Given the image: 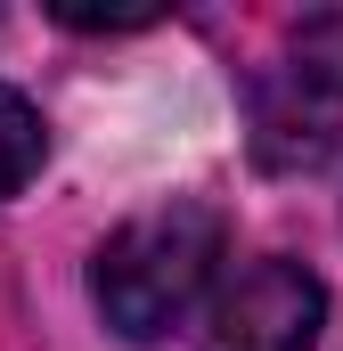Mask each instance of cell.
<instances>
[{
  "label": "cell",
  "mask_w": 343,
  "mask_h": 351,
  "mask_svg": "<svg viewBox=\"0 0 343 351\" xmlns=\"http://www.w3.org/2000/svg\"><path fill=\"white\" fill-rule=\"evenodd\" d=\"M343 147V16H311L286 66L254 90V156L270 172H311Z\"/></svg>",
  "instance_id": "7a4b0ae2"
},
{
  "label": "cell",
  "mask_w": 343,
  "mask_h": 351,
  "mask_svg": "<svg viewBox=\"0 0 343 351\" xmlns=\"http://www.w3.org/2000/svg\"><path fill=\"white\" fill-rule=\"evenodd\" d=\"M41 156H49L41 106H33L25 90H8V82H0V196H16L25 180L41 172Z\"/></svg>",
  "instance_id": "277c9868"
},
{
  "label": "cell",
  "mask_w": 343,
  "mask_h": 351,
  "mask_svg": "<svg viewBox=\"0 0 343 351\" xmlns=\"http://www.w3.org/2000/svg\"><path fill=\"white\" fill-rule=\"evenodd\" d=\"M319 327H327V286L303 262H254L213 302L221 351H311Z\"/></svg>",
  "instance_id": "3957f363"
},
{
  "label": "cell",
  "mask_w": 343,
  "mask_h": 351,
  "mask_svg": "<svg viewBox=\"0 0 343 351\" xmlns=\"http://www.w3.org/2000/svg\"><path fill=\"white\" fill-rule=\"evenodd\" d=\"M221 262H229V221H221L213 204L172 196V204L123 221V229L98 245L90 294H98V311H106L115 335L156 343V335H172V327L213 294Z\"/></svg>",
  "instance_id": "6da1fadb"
},
{
  "label": "cell",
  "mask_w": 343,
  "mask_h": 351,
  "mask_svg": "<svg viewBox=\"0 0 343 351\" xmlns=\"http://www.w3.org/2000/svg\"><path fill=\"white\" fill-rule=\"evenodd\" d=\"M58 25H74V33H131V25H156V8H82V0H58Z\"/></svg>",
  "instance_id": "5b68a950"
}]
</instances>
